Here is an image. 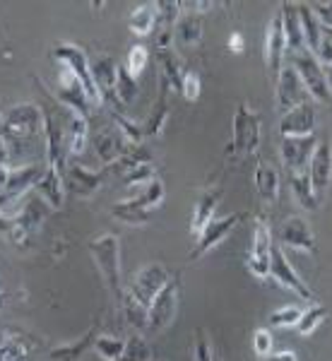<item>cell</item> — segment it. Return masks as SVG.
I'll return each mask as SVG.
<instances>
[{
  "mask_svg": "<svg viewBox=\"0 0 332 361\" xmlns=\"http://www.w3.org/2000/svg\"><path fill=\"white\" fill-rule=\"evenodd\" d=\"M152 352H149V345L142 340V335H130L125 340V352L121 361H149Z\"/></svg>",
  "mask_w": 332,
  "mask_h": 361,
  "instance_id": "41",
  "label": "cell"
},
{
  "mask_svg": "<svg viewBox=\"0 0 332 361\" xmlns=\"http://www.w3.org/2000/svg\"><path fill=\"white\" fill-rule=\"evenodd\" d=\"M8 159H10V147H8V140L0 135V169L8 166Z\"/></svg>",
  "mask_w": 332,
  "mask_h": 361,
  "instance_id": "49",
  "label": "cell"
},
{
  "mask_svg": "<svg viewBox=\"0 0 332 361\" xmlns=\"http://www.w3.org/2000/svg\"><path fill=\"white\" fill-rule=\"evenodd\" d=\"M51 58L58 66H66L75 78L80 80V85L85 87V94L92 104V111H99L104 104V97L99 92V87L94 82V75H92V61L87 58L85 49H80L78 44H58L51 51Z\"/></svg>",
  "mask_w": 332,
  "mask_h": 361,
  "instance_id": "3",
  "label": "cell"
},
{
  "mask_svg": "<svg viewBox=\"0 0 332 361\" xmlns=\"http://www.w3.org/2000/svg\"><path fill=\"white\" fill-rule=\"evenodd\" d=\"M111 214H113V219H118V222H123L128 226H145L149 219H152V212H149V209L133 205L130 200L116 202V205L111 207Z\"/></svg>",
  "mask_w": 332,
  "mask_h": 361,
  "instance_id": "33",
  "label": "cell"
},
{
  "mask_svg": "<svg viewBox=\"0 0 332 361\" xmlns=\"http://www.w3.org/2000/svg\"><path fill=\"white\" fill-rule=\"evenodd\" d=\"M316 106L311 102L301 104V106L291 109L289 114L282 116L279 121V135L282 137H306V135H316Z\"/></svg>",
  "mask_w": 332,
  "mask_h": 361,
  "instance_id": "18",
  "label": "cell"
},
{
  "mask_svg": "<svg viewBox=\"0 0 332 361\" xmlns=\"http://www.w3.org/2000/svg\"><path fill=\"white\" fill-rule=\"evenodd\" d=\"M135 94H137V80L128 73L125 66H118V73H116V109H118V114L123 111L128 104L135 102Z\"/></svg>",
  "mask_w": 332,
  "mask_h": 361,
  "instance_id": "34",
  "label": "cell"
},
{
  "mask_svg": "<svg viewBox=\"0 0 332 361\" xmlns=\"http://www.w3.org/2000/svg\"><path fill=\"white\" fill-rule=\"evenodd\" d=\"M0 135L5 140H25L34 135H44V109L32 102L15 104L3 116V130Z\"/></svg>",
  "mask_w": 332,
  "mask_h": 361,
  "instance_id": "5",
  "label": "cell"
},
{
  "mask_svg": "<svg viewBox=\"0 0 332 361\" xmlns=\"http://www.w3.org/2000/svg\"><path fill=\"white\" fill-rule=\"evenodd\" d=\"M214 361H219V359H214Z\"/></svg>",
  "mask_w": 332,
  "mask_h": 361,
  "instance_id": "52",
  "label": "cell"
},
{
  "mask_svg": "<svg viewBox=\"0 0 332 361\" xmlns=\"http://www.w3.org/2000/svg\"><path fill=\"white\" fill-rule=\"evenodd\" d=\"M289 46H287V34H284V22L282 13H275V17L270 20L265 32V68L270 75L272 82H277L279 73L284 68V56H287Z\"/></svg>",
  "mask_w": 332,
  "mask_h": 361,
  "instance_id": "10",
  "label": "cell"
},
{
  "mask_svg": "<svg viewBox=\"0 0 332 361\" xmlns=\"http://www.w3.org/2000/svg\"><path fill=\"white\" fill-rule=\"evenodd\" d=\"M121 308H123V313L128 318V325H133V328H137V330L147 328V308L140 304L137 299H133L128 292L123 296V301H121Z\"/></svg>",
  "mask_w": 332,
  "mask_h": 361,
  "instance_id": "38",
  "label": "cell"
},
{
  "mask_svg": "<svg viewBox=\"0 0 332 361\" xmlns=\"http://www.w3.org/2000/svg\"><path fill=\"white\" fill-rule=\"evenodd\" d=\"M272 345H275V340H272V333L267 328H258L253 333V352L258 359H267L272 354Z\"/></svg>",
  "mask_w": 332,
  "mask_h": 361,
  "instance_id": "44",
  "label": "cell"
},
{
  "mask_svg": "<svg viewBox=\"0 0 332 361\" xmlns=\"http://www.w3.org/2000/svg\"><path fill=\"white\" fill-rule=\"evenodd\" d=\"M260 142H263V123L260 116L248 106L246 102L238 104L234 114V126H231V142H229V154L231 157H246V154H258Z\"/></svg>",
  "mask_w": 332,
  "mask_h": 361,
  "instance_id": "4",
  "label": "cell"
},
{
  "mask_svg": "<svg viewBox=\"0 0 332 361\" xmlns=\"http://www.w3.org/2000/svg\"><path fill=\"white\" fill-rule=\"evenodd\" d=\"M164 193H166V190H164V180L156 176V178L149 180L147 185H142L137 195L128 197V200H130L133 205H137V207H142V209H149V212H152L154 207L161 205V200H164Z\"/></svg>",
  "mask_w": 332,
  "mask_h": 361,
  "instance_id": "36",
  "label": "cell"
},
{
  "mask_svg": "<svg viewBox=\"0 0 332 361\" xmlns=\"http://www.w3.org/2000/svg\"><path fill=\"white\" fill-rule=\"evenodd\" d=\"M279 188H282V180H279L277 169L258 161V166H255V190H258L260 200L267 202V205H275L279 200Z\"/></svg>",
  "mask_w": 332,
  "mask_h": 361,
  "instance_id": "26",
  "label": "cell"
},
{
  "mask_svg": "<svg viewBox=\"0 0 332 361\" xmlns=\"http://www.w3.org/2000/svg\"><path fill=\"white\" fill-rule=\"evenodd\" d=\"M330 316V308L328 306H323V304H318V301H313L311 306L304 308V313H301V320H299V325H296V333H299L301 337H308V335H313L316 330L320 328V325L328 320Z\"/></svg>",
  "mask_w": 332,
  "mask_h": 361,
  "instance_id": "35",
  "label": "cell"
},
{
  "mask_svg": "<svg viewBox=\"0 0 332 361\" xmlns=\"http://www.w3.org/2000/svg\"><path fill=\"white\" fill-rule=\"evenodd\" d=\"M159 15H156V3H145L137 5L130 15H128V29H130L135 37H147L154 32Z\"/></svg>",
  "mask_w": 332,
  "mask_h": 361,
  "instance_id": "30",
  "label": "cell"
},
{
  "mask_svg": "<svg viewBox=\"0 0 332 361\" xmlns=\"http://www.w3.org/2000/svg\"><path fill=\"white\" fill-rule=\"evenodd\" d=\"M61 118H63V128H66L68 157L85 154L87 145H90V123H87V116L73 111V109H68L61 104Z\"/></svg>",
  "mask_w": 332,
  "mask_h": 361,
  "instance_id": "17",
  "label": "cell"
},
{
  "mask_svg": "<svg viewBox=\"0 0 332 361\" xmlns=\"http://www.w3.org/2000/svg\"><path fill=\"white\" fill-rule=\"evenodd\" d=\"M316 147H318L316 135L282 137V142H279V157H282V164L287 166L289 173H306Z\"/></svg>",
  "mask_w": 332,
  "mask_h": 361,
  "instance_id": "14",
  "label": "cell"
},
{
  "mask_svg": "<svg viewBox=\"0 0 332 361\" xmlns=\"http://www.w3.org/2000/svg\"><path fill=\"white\" fill-rule=\"evenodd\" d=\"M94 352L104 361H121L125 352V340H121L116 335H99L94 340Z\"/></svg>",
  "mask_w": 332,
  "mask_h": 361,
  "instance_id": "37",
  "label": "cell"
},
{
  "mask_svg": "<svg viewBox=\"0 0 332 361\" xmlns=\"http://www.w3.org/2000/svg\"><path fill=\"white\" fill-rule=\"evenodd\" d=\"M178 296H180V284H178V275L171 277V282L161 289L159 294L152 299V304L147 308V328L154 330V333H161L168 325L173 323L178 311Z\"/></svg>",
  "mask_w": 332,
  "mask_h": 361,
  "instance_id": "8",
  "label": "cell"
},
{
  "mask_svg": "<svg viewBox=\"0 0 332 361\" xmlns=\"http://www.w3.org/2000/svg\"><path fill=\"white\" fill-rule=\"evenodd\" d=\"M193 361H214V352L205 328H195L193 333Z\"/></svg>",
  "mask_w": 332,
  "mask_h": 361,
  "instance_id": "43",
  "label": "cell"
},
{
  "mask_svg": "<svg viewBox=\"0 0 332 361\" xmlns=\"http://www.w3.org/2000/svg\"><path fill=\"white\" fill-rule=\"evenodd\" d=\"M279 13H282L284 34H287L289 51H291V54H296V51H304L306 49V42H304V29H301L299 8H296V3H282Z\"/></svg>",
  "mask_w": 332,
  "mask_h": 361,
  "instance_id": "27",
  "label": "cell"
},
{
  "mask_svg": "<svg viewBox=\"0 0 332 361\" xmlns=\"http://www.w3.org/2000/svg\"><path fill=\"white\" fill-rule=\"evenodd\" d=\"M156 61H159L161 80L166 82V87H171V90H176L180 94V90H183L185 70H183V66H180L176 54H173L171 49H168V51H156Z\"/></svg>",
  "mask_w": 332,
  "mask_h": 361,
  "instance_id": "31",
  "label": "cell"
},
{
  "mask_svg": "<svg viewBox=\"0 0 332 361\" xmlns=\"http://www.w3.org/2000/svg\"><path fill=\"white\" fill-rule=\"evenodd\" d=\"M116 73H118V63L111 56H99L97 61H92V75L94 82L102 92L104 99H111L116 106Z\"/></svg>",
  "mask_w": 332,
  "mask_h": 361,
  "instance_id": "24",
  "label": "cell"
},
{
  "mask_svg": "<svg viewBox=\"0 0 332 361\" xmlns=\"http://www.w3.org/2000/svg\"><path fill=\"white\" fill-rule=\"evenodd\" d=\"M308 178H311V185L316 190L318 200L323 202L325 190L330 188L332 183V140H318V147L311 157V164H308Z\"/></svg>",
  "mask_w": 332,
  "mask_h": 361,
  "instance_id": "16",
  "label": "cell"
},
{
  "mask_svg": "<svg viewBox=\"0 0 332 361\" xmlns=\"http://www.w3.org/2000/svg\"><path fill=\"white\" fill-rule=\"evenodd\" d=\"M296 8H299V20H301V29H304L306 49L316 56L320 49V42H323V37H325V29L320 27L318 17L311 13L308 3H296Z\"/></svg>",
  "mask_w": 332,
  "mask_h": 361,
  "instance_id": "29",
  "label": "cell"
},
{
  "mask_svg": "<svg viewBox=\"0 0 332 361\" xmlns=\"http://www.w3.org/2000/svg\"><path fill=\"white\" fill-rule=\"evenodd\" d=\"M49 205L42 200L39 195L29 197L25 202V207L17 214H3L0 212V234L8 236L10 241L17 243V246H27L32 234H37L39 226L44 224L46 214H49Z\"/></svg>",
  "mask_w": 332,
  "mask_h": 361,
  "instance_id": "2",
  "label": "cell"
},
{
  "mask_svg": "<svg viewBox=\"0 0 332 361\" xmlns=\"http://www.w3.org/2000/svg\"><path fill=\"white\" fill-rule=\"evenodd\" d=\"M97 333H99V325H94V328H92L90 333H85L80 340L70 342V345H61V347L51 349L49 357L54 361H82L85 354L90 352V349H94V340L99 337Z\"/></svg>",
  "mask_w": 332,
  "mask_h": 361,
  "instance_id": "28",
  "label": "cell"
},
{
  "mask_svg": "<svg viewBox=\"0 0 332 361\" xmlns=\"http://www.w3.org/2000/svg\"><path fill=\"white\" fill-rule=\"evenodd\" d=\"M243 49H246V42H243L241 34L234 32L229 37V51H231V54H243Z\"/></svg>",
  "mask_w": 332,
  "mask_h": 361,
  "instance_id": "47",
  "label": "cell"
},
{
  "mask_svg": "<svg viewBox=\"0 0 332 361\" xmlns=\"http://www.w3.org/2000/svg\"><path fill=\"white\" fill-rule=\"evenodd\" d=\"M301 313H304V308L289 304V306H282V308H277V311H272L267 323L275 325V328H296L301 320Z\"/></svg>",
  "mask_w": 332,
  "mask_h": 361,
  "instance_id": "39",
  "label": "cell"
},
{
  "mask_svg": "<svg viewBox=\"0 0 332 361\" xmlns=\"http://www.w3.org/2000/svg\"><path fill=\"white\" fill-rule=\"evenodd\" d=\"M308 102V92L304 82H301L299 73L294 70V66H284L279 73L277 82H275V104L279 114H289L291 109L301 106Z\"/></svg>",
  "mask_w": 332,
  "mask_h": 361,
  "instance_id": "12",
  "label": "cell"
},
{
  "mask_svg": "<svg viewBox=\"0 0 332 361\" xmlns=\"http://www.w3.org/2000/svg\"><path fill=\"white\" fill-rule=\"evenodd\" d=\"M34 190H37V195L42 197L46 205L54 207V209H61L63 202H66V195H68V185H66L63 173L49 164H46L44 176L39 178V183L34 185Z\"/></svg>",
  "mask_w": 332,
  "mask_h": 361,
  "instance_id": "22",
  "label": "cell"
},
{
  "mask_svg": "<svg viewBox=\"0 0 332 361\" xmlns=\"http://www.w3.org/2000/svg\"><path fill=\"white\" fill-rule=\"evenodd\" d=\"M90 253L94 258V265L102 272L104 282L113 294L116 304L123 301V272H121V238L116 234H99L90 241Z\"/></svg>",
  "mask_w": 332,
  "mask_h": 361,
  "instance_id": "1",
  "label": "cell"
},
{
  "mask_svg": "<svg viewBox=\"0 0 332 361\" xmlns=\"http://www.w3.org/2000/svg\"><path fill=\"white\" fill-rule=\"evenodd\" d=\"M152 178H156V171H154L152 161L137 164V166H133L130 171L123 173V180H125L128 185H130V188H142V185H147Z\"/></svg>",
  "mask_w": 332,
  "mask_h": 361,
  "instance_id": "42",
  "label": "cell"
},
{
  "mask_svg": "<svg viewBox=\"0 0 332 361\" xmlns=\"http://www.w3.org/2000/svg\"><path fill=\"white\" fill-rule=\"evenodd\" d=\"M168 111H171V106H168L166 102V82L161 80V87H159V99L154 102V106L149 109L147 118H145V123L140 126L142 128V137H159L161 133H164L166 128V121H168Z\"/></svg>",
  "mask_w": 332,
  "mask_h": 361,
  "instance_id": "25",
  "label": "cell"
},
{
  "mask_svg": "<svg viewBox=\"0 0 332 361\" xmlns=\"http://www.w3.org/2000/svg\"><path fill=\"white\" fill-rule=\"evenodd\" d=\"M267 361H299V357L291 349H282V352H272Z\"/></svg>",
  "mask_w": 332,
  "mask_h": 361,
  "instance_id": "48",
  "label": "cell"
},
{
  "mask_svg": "<svg viewBox=\"0 0 332 361\" xmlns=\"http://www.w3.org/2000/svg\"><path fill=\"white\" fill-rule=\"evenodd\" d=\"M0 130H3V114H0Z\"/></svg>",
  "mask_w": 332,
  "mask_h": 361,
  "instance_id": "51",
  "label": "cell"
},
{
  "mask_svg": "<svg viewBox=\"0 0 332 361\" xmlns=\"http://www.w3.org/2000/svg\"><path fill=\"white\" fill-rule=\"evenodd\" d=\"M289 185H291V193H294V200L299 202L301 209H318L320 200H318L316 190H313L308 173H291Z\"/></svg>",
  "mask_w": 332,
  "mask_h": 361,
  "instance_id": "32",
  "label": "cell"
},
{
  "mask_svg": "<svg viewBox=\"0 0 332 361\" xmlns=\"http://www.w3.org/2000/svg\"><path fill=\"white\" fill-rule=\"evenodd\" d=\"M279 246L304 250L308 255H318L316 234H313L308 219L301 217V214H289L282 222V229H279Z\"/></svg>",
  "mask_w": 332,
  "mask_h": 361,
  "instance_id": "15",
  "label": "cell"
},
{
  "mask_svg": "<svg viewBox=\"0 0 332 361\" xmlns=\"http://www.w3.org/2000/svg\"><path fill=\"white\" fill-rule=\"evenodd\" d=\"M325 75H328V82H330V90H332V66L325 68Z\"/></svg>",
  "mask_w": 332,
  "mask_h": 361,
  "instance_id": "50",
  "label": "cell"
},
{
  "mask_svg": "<svg viewBox=\"0 0 332 361\" xmlns=\"http://www.w3.org/2000/svg\"><path fill=\"white\" fill-rule=\"evenodd\" d=\"M294 70L299 73L301 82H304L308 97L313 102L320 104H330L332 102V90L328 82V75H325V68L320 66V61L311 54L308 49L296 51L294 54Z\"/></svg>",
  "mask_w": 332,
  "mask_h": 361,
  "instance_id": "6",
  "label": "cell"
},
{
  "mask_svg": "<svg viewBox=\"0 0 332 361\" xmlns=\"http://www.w3.org/2000/svg\"><path fill=\"white\" fill-rule=\"evenodd\" d=\"M92 145H94V152L99 154V159L106 166L116 164L121 157H125L133 147L137 145H130L128 140L121 135L116 128H109V130H99L94 137H92Z\"/></svg>",
  "mask_w": 332,
  "mask_h": 361,
  "instance_id": "19",
  "label": "cell"
},
{
  "mask_svg": "<svg viewBox=\"0 0 332 361\" xmlns=\"http://www.w3.org/2000/svg\"><path fill=\"white\" fill-rule=\"evenodd\" d=\"M238 219H241V214H238V212H229V214H224V217H214L212 222L202 229V234L195 238V246L188 253L190 263H193V260H200L202 255H207L209 250L217 248L219 243L236 229Z\"/></svg>",
  "mask_w": 332,
  "mask_h": 361,
  "instance_id": "11",
  "label": "cell"
},
{
  "mask_svg": "<svg viewBox=\"0 0 332 361\" xmlns=\"http://www.w3.org/2000/svg\"><path fill=\"white\" fill-rule=\"evenodd\" d=\"M171 277H173V275L166 270L164 265L149 263V265L140 267V270L135 272L130 289H128V294H130L133 299H137L145 308H149V304H152V299L161 292V289L166 287L168 282H171Z\"/></svg>",
  "mask_w": 332,
  "mask_h": 361,
  "instance_id": "7",
  "label": "cell"
},
{
  "mask_svg": "<svg viewBox=\"0 0 332 361\" xmlns=\"http://www.w3.org/2000/svg\"><path fill=\"white\" fill-rule=\"evenodd\" d=\"M147 63H149V51H147V46H142V44H135L130 51H128V61L123 63L128 73L133 75V78H140V75L145 73V68H147Z\"/></svg>",
  "mask_w": 332,
  "mask_h": 361,
  "instance_id": "40",
  "label": "cell"
},
{
  "mask_svg": "<svg viewBox=\"0 0 332 361\" xmlns=\"http://www.w3.org/2000/svg\"><path fill=\"white\" fill-rule=\"evenodd\" d=\"M272 231L270 224H267L265 217L255 219V234H253V243H250L248 250V270L253 272L255 277L265 279L270 277V253H272Z\"/></svg>",
  "mask_w": 332,
  "mask_h": 361,
  "instance_id": "13",
  "label": "cell"
},
{
  "mask_svg": "<svg viewBox=\"0 0 332 361\" xmlns=\"http://www.w3.org/2000/svg\"><path fill=\"white\" fill-rule=\"evenodd\" d=\"M308 8L318 17L320 27H323L325 32H332V3H308Z\"/></svg>",
  "mask_w": 332,
  "mask_h": 361,
  "instance_id": "46",
  "label": "cell"
},
{
  "mask_svg": "<svg viewBox=\"0 0 332 361\" xmlns=\"http://www.w3.org/2000/svg\"><path fill=\"white\" fill-rule=\"evenodd\" d=\"M180 94L188 99V102H197L200 94H202V78H200V75H197V73H185Z\"/></svg>",
  "mask_w": 332,
  "mask_h": 361,
  "instance_id": "45",
  "label": "cell"
},
{
  "mask_svg": "<svg viewBox=\"0 0 332 361\" xmlns=\"http://www.w3.org/2000/svg\"><path fill=\"white\" fill-rule=\"evenodd\" d=\"M202 34H205V22H202L200 15L190 13V10H183L180 5V15L173 25V42H176L180 49H193V46H200Z\"/></svg>",
  "mask_w": 332,
  "mask_h": 361,
  "instance_id": "21",
  "label": "cell"
},
{
  "mask_svg": "<svg viewBox=\"0 0 332 361\" xmlns=\"http://www.w3.org/2000/svg\"><path fill=\"white\" fill-rule=\"evenodd\" d=\"M219 200H221V190H217V188L205 190V193L195 200L193 217H190V236L193 238L200 236L202 229L214 219V209L219 207Z\"/></svg>",
  "mask_w": 332,
  "mask_h": 361,
  "instance_id": "23",
  "label": "cell"
},
{
  "mask_svg": "<svg viewBox=\"0 0 332 361\" xmlns=\"http://www.w3.org/2000/svg\"><path fill=\"white\" fill-rule=\"evenodd\" d=\"M63 178H66V185L78 197H90L102 188V183L106 176H104L102 171H92V169H85L80 164H68Z\"/></svg>",
  "mask_w": 332,
  "mask_h": 361,
  "instance_id": "20",
  "label": "cell"
},
{
  "mask_svg": "<svg viewBox=\"0 0 332 361\" xmlns=\"http://www.w3.org/2000/svg\"><path fill=\"white\" fill-rule=\"evenodd\" d=\"M270 277L275 279L279 287L284 289H291L294 294H299L304 301H316V292L296 275L294 265L289 263L287 253L282 250V246H272V253H270Z\"/></svg>",
  "mask_w": 332,
  "mask_h": 361,
  "instance_id": "9",
  "label": "cell"
}]
</instances>
